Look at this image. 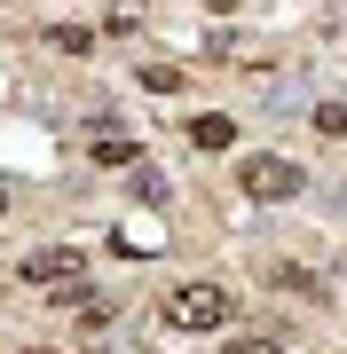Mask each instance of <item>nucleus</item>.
<instances>
[{
    "mask_svg": "<svg viewBox=\"0 0 347 354\" xmlns=\"http://www.w3.org/2000/svg\"><path fill=\"white\" fill-rule=\"evenodd\" d=\"M237 315V291L229 283H174L166 291V323L174 330H221Z\"/></svg>",
    "mask_w": 347,
    "mask_h": 354,
    "instance_id": "1",
    "label": "nucleus"
},
{
    "mask_svg": "<svg viewBox=\"0 0 347 354\" xmlns=\"http://www.w3.org/2000/svg\"><path fill=\"white\" fill-rule=\"evenodd\" d=\"M237 181H244V197H253V205H284V197H300V181H308V174H300L292 158H244Z\"/></svg>",
    "mask_w": 347,
    "mask_h": 354,
    "instance_id": "2",
    "label": "nucleus"
},
{
    "mask_svg": "<svg viewBox=\"0 0 347 354\" xmlns=\"http://www.w3.org/2000/svg\"><path fill=\"white\" fill-rule=\"evenodd\" d=\"M79 268H87V244H48V252H32V260H16V276H24L32 291H55V283H71Z\"/></svg>",
    "mask_w": 347,
    "mask_h": 354,
    "instance_id": "3",
    "label": "nucleus"
},
{
    "mask_svg": "<svg viewBox=\"0 0 347 354\" xmlns=\"http://www.w3.org/2000/svg\"><path fill=\"white\" fill-rule=\"evenodd\" d=\"M190 142H197V150H229V142H237V118H221V111L190 118Z\"/></svg>",
    "mask_w": 347,
    "mask_h": 354,
    "instance_id": "4",
    "label": "nucleus"
},
{
    "mask_svg": "<svg viewBox=\"0 0 347 354\" xmlns=\"http://www.w3.org/2000/svg\"><path fill=\"white\" fill-rule=\"evenodd\" d=\"M48 48H64V55H95V32H87V24H55Z\"/></svg>",
    "mask_w": 347,
    "mask_h": 354,
    "instance_id": "5",
    "label": "nucleus"
},
{
    "mask_svg": "<svg viewBox=\"0 0 347 354\" xmlns=\"http://www.w3.org/2000/svg\"><path fill=\"white\" fill-rule=\"evenodd\" d=\"M95 165H134V142L127 134H103V142H95Z\"/></svg>",
    "mask_w": 347,
    "mask_h": 354,
    "instance_id": "6",
    "label": "nucleus"
},
{
    "mask_svg": "<svg viewBox=\"0 0 347 354\" xmlns=\"http://www.w3.org/2000/svg\"><path fill=\"white\" fill-rule=\"evenodd\" d=\"M316 134H332V142H347V102H316Z\"/></svg>",
    "mask_w": 347,
    "mask_h": 354,
    "instance_id": "7",
    "label": "nucleus"
},
{
    "mask_svg": "<svg viewBox=\"0 0 347 354\" xmlns=\"http://www.w3.org/2000/svg\"><path fill=\"white\" fill-rule=\"evenodd\" d=\"M142 87H150V95H174L181 71H174V64H142Z\"/></svg>",
    "mask_w": 347,
    "mask_h": 354,
    "instance_id": "8",
    "label": "nucleus"
},
{
    "mask_svg": "<svg viewBox=\"0 0 347 354\" xmlns=\"http://www.w3.org/2000/svg\"><path fill=\"white\" fill-rule=\"evenodd\" d=\"M142 24V0H111V32H134Z\"/></svg>",
    "mask_w": 347,
    "mask_h": 354,
    "instance_id": "9",
    "label": "nucleus"
},
{
    "mask_svg": "<svg viewBox=\"0 0 347 354\" xmlns=\"http://www.w3.org/2000/svg\"><path fill=\"white\" fill-rule=\"evenodd\" d=\"M221 354H284V346H276V339H229Z\"/></svg>",
    "mask_w": 347,
    "mask_h": 354,
    "instance_id": "10",
    "label": "nucleus"
},
{
    "mask_svg": "<svg viewBox=\"0 0 347 354\" xmlns=\"http://www.w3.org/2000/svg\"><path fill=\"white\" fill-rule=\"evenodd\" d=\"M206 16H237V0H206Z\"/></svg>",
    "mask_w": 347,
    "mask_h": 354,
    "instance_id": "11",
    "label": "nucleus"
},
{
    "mask_svg": "<svg viewBox=\"0 0 347 354\" xmlns=\"http://www.w3.org/2000/svg\"><path fill=\"white\" fill-rule=\"evenodd\" d=\"M0 213H8V189H0Z\"/></svg>",
    "mask_w": 347,
    "mask_h": 354,
    "instance_id": "12",
    "label": "nucleus"
},
{
    "mask_svg": "<svg viewBox=\"0 0 347 354\" xmlns=\"http://www.w3.org/2000/svg\"><path fill=\"white\" fill-rule=\"evenodd\" d=\"M24 354H48V346H24Z\"/></svg>",
    "mask_w": 347,
    "mask_h": 354,
    "instance_id": "13",
    "label": "nucleus"
},
{
    "mask_svg": "<svg viewBox=\"0 0 347 354\" xmlns=\"http://www.w3.org/2000/svg\"><path fill=\"white\" fill-rule=\"evenodd\" d=\"M142 354H150V346H142Z\"/></svg>",
    "mask_w": 347,
    "mask_h": 354,
    "instance_id": "14",
    "label": "nucleus"
}]
</instances>
